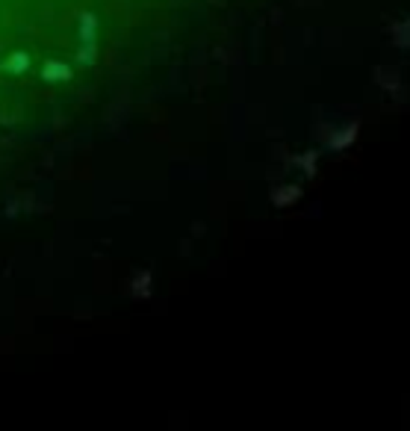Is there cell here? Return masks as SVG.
I'll use <instances>...</instances> for the list:
<instances>
[{"mask_svg":"<svg viewBox=\"0 0 410 431\" xmlns=\"http://www.w3.org/2000/svg\"><path fill=\"white\" fill-rule=\"evenodd\" d=\"M42 77L48 80V83H53V80H68V77H71V68H68L65 62H48V65H44V71H42Z\"/></svg>","mask_w":410,"mask_h":431,"instance_id":"obj_2","label":"cell"},{"mask_svg":"<svg viewBox=\"0 0 410 431\" xmlns=\"http://www.w3.org/2000/svg\"><path fill=\"white\" fill-rule=\"evenodd\" d=\"M95 15L83 12L80 15V39H83V62H92V51H95Z\"/></svg>","mask_w":410,"mask_h":431,"instance_id":"obj_1","label":"cell"},{"mask_svg":"<svg viewBox=\"0 0 410 431\" xmlns=\"http://www.w3.org/2000/svg\"><path fill=\"white\" fill-rule=\"evenodd\" d=\"M3 68H6V71L9 74H21V71H24V68H27V53H15L12 56V60H9V62H3Z\"/></svg>","mask_w":410,"mask_h":431,"instance_id":"obj_3","label":"cell"}]
</instances>
